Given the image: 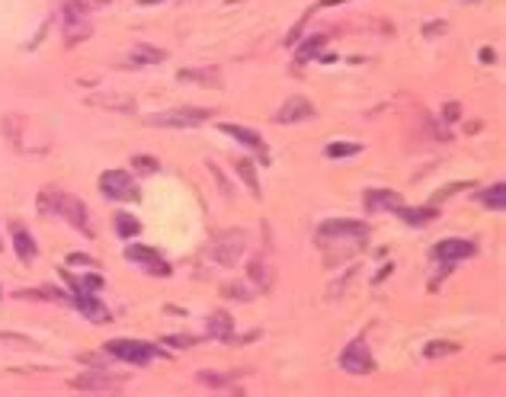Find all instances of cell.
Segmentation results:
<instances>
[{"instance_id":"83f0119b","label":"cell","mask_w":506,"mask_h":397,"mask_svg":"<svg viewBox=\"0 0 506 397\" xmlns=\"http://www.w3.org/2000/svg\"><path fill=\"white\" fill-rule=\"evenodd\" d=\"M234 371H199V381L202 385H209V388H227V385H234Z\"/></svg>"},{"instance_id":"e0dca14e","label":"cell","mask_w":506,"mask_h":397,"mask_svg":"<svg viewBox=\"0 0 506 397\" xmlns=\"http://www.w3.org/2000/svg\"><path fill=\"white\" fill-rule=\"evenodd\" d=\"M205 333L212 340H234V318L227 314V311H212L209 318H205Z\"/></svg>"},{"instance_id":"60d3db41","label":"cell","mask_w":506,"mask_h":397,"mask_svg":"<svg viewBox=\"0 0 506 397\" xmlns=\"http://www.w3.org/2000/svg\"><path fill=\"white\" fill-rule=\"evenodd\" d=\"M80 3H84V7H87V10H90V13H93V10L106 7V3H113V0H80Z\"/></svg>"},{"instance_id":"8992f818","label":"cell","mask_w":506,"mask_h":397,"mask_svg":"<svg viewBox=\"0 0 506 397\" xmlns=\"http://www.w3.org/2000/svg\"><path fill=\"white\" fill-rule=\"evenodd\" d=\"M100 189H103L106 199H115V202H135L138 199V186L125 170H106L100 177Z\"/></svg>"},{"instance_id":"1f68e13d","label":"cell","mask_w":506,"mask_h":397,"mask_svg":"<svg viewBox=\"0 0 506 397\" xmlns=\"http://www.w3.org/2000/svg\"><path fill=\"white\" fill-rule=\"evenodd\" d=\"M0 343H3V346H13V349H35V340H29V336H19V333H0Z\"/></svg>"},{"instance_id":"9a60e30c","label":"cell","mask_w":506,"mask_h":397,"mask_svg":"<svg viewBox=\"0 0 506 397\" xmlns=\"http://www.w3.org/2000/svg\"><path fill=\"white\" fill-rule=\"evenodd\" d=\"M218 128H221L225 135H231L234 142H241L244 148L256 151V154H260L263 160H270V154H266V142H263V138H260L256 132H253V128H244V125H234V122H221Z\"/></svg>"},{"instance_id":"4fadbf2b","label":"cell","mask_w":506,"mask_h":397,"mask_svg":"<svg viewBox=\"0 0 506 397\" xmlns=\"http://www.w3.org/2000/svg\"><path fill=\"white\" fill-rule=\"evenodd\" d=\"M474 253H478L474 240H465V238H449L436 244V260H442V263H458V260H468Z\"/></svg>"},{"instance_id":"7402d4cb","label":"cell","mask_w":506,"mask_h":397,"mask_svg":"<svg viewBox=\"0 0 506 397\" xmlns=\"http://www.w3.org/2000/svg\"><path fill=\"white\" fill-rule=\"evenodd\" d=\"M247 279H250L253 285H260V291H270L272 289V269L266 260H250V266H247Z\"/></svg>"},{"instance_id":"7bdbcfd3","label":"cell","mask_w":506,"mask_h":397,"mask_svg":"<svg viewBox=\"0 0 506 397\" xmlns=\"http://www.w3.org/2000/svg\"><path fill=\"white\" fill-rule=\"evenodd\" d=\"M138 3H144V7H148V3H160V0H138Z\"/></svg>"},{"instance_id":"f546056e","label":"cell","mask_w":506,"mask_h":397,"mask_svg":"<svg viewBox=\"0 0 506 397\" xmlns=\"http://www.w3.org/2000/svg\"><path fill=\"white\" fill-rule=\"evenodd\" d=\"M455 353H458V343H449V340H436V343H429L423 349L427 359H442V356H455Z\"/></svg>"},{"instance_id":"277c9868","label":"cell","mask_w":506,"mask_h":397,"mask_svg":"<svg viewBox=\"0 0 506 397\" xmlns=\"http://www.w3.org/2000/svg\"><path fill=\"white\" fill-rule=\"evenodd\" d=\"M103 349L113 356V359L131 362V365H148L154 356H160L158 346L144 343V340H109V343H103Z\"/></svg>"},{"instance_id":"d6986e66","label":"cell","mask_w":506,"mask_h":397,"mask_svg":"<svg viewBox=\"0 0 506 397\" xmlns=\"http://www.w3.org/2000/svg\"><path fill=\"white\" fill-rule=\"evenodd\" d=\"M176 80H186V84H205V87H221V71L218 68H186V71H176Z\"/></svg>"},{"instance_id":"3957f363","label":"cell","mask_w":506,"mask_h":397,"mask_svg":"<svg viewBox=\"0 0 506 397\" xmlns=\"http://www.w3.org/2000/svg\"><path fill=\"white\" fill-rule=\"evenodd\" d=\"M209 119H212V109L180 106V109H167V113L148 115L144 122H148V125H158V128H196V125H205Z\"/></svg>"},{"instance_id":"ac0fdd59","label":"cell","mask_w":506,"mask_h":397,"mask_svg":"<svg viewBox=\"0 0 506 397\" xmlns=\"http://www.w3.org/2000/svg\"><path fill=\"white\" fill-rule=\"evenodd\" d=\"M366 209L368 212H397L401 209V195L391 193V189H368L366 193Z\"/></svg>"},{"instance_id":"6da1fadb","label":"cell","mask_w":506,"mask_h":397,"mask_svg":"<svg viewBox=\"0 0 506 397\" xmlns=\"http://www.w3.org/2000/svg\"><path fill=\"white\" fill-rule=\"evenodd\" d=\"M39 212L45 218H64L74 231H80L84 238H93V221H90V209L80 199L68 195L64 189L58 186H42V193H39Z\"/></svg>"},{"instance_id":"cb8c5ba5","label":"cell","mask_w":506,"mask_h":397,"mask_svg":"<svg viewBox=\"0 0 506 397\" xmlns=\"http://www.w3.org/2000/svg\"><path fill=\"white\" fill-rule=\"evenodd\" d=\"M478 199L487 205V209H494V212H503L506 209V186L503 183L487 186V189H480L478 193Z\"/></svg>"},{"instance_id":"5b68a950","label":"cell","mask_w":506,"mask_h":397,"mask_svg":"<svg viewBox=\"0 0 506 397\" xmlns=\"http://www.w3.org/2000/svg\"><path fill=\"white\" fill-rule=\"evenodd\" d=\"M244 250H247L244 231H225V234H218L215 244H212V260L218 266H225V269H231V266L244 256Z\"/></svg>"},{"instance_id":"ba28073f","label":"cell","mask_w":506,"mask_h":397,"mask_svg":"<svg viewBox=\"0 0 506 397\" xmlns=\"http://www.w3.org/2000/svg\"><path fill=\"white\" fill-rule=\"evenodd\" d=\"M317 109L311 99L305 97H288L285 103H282L279 109H276V115H272V122L276 125H295V122H308V119H315Z\"/></svg>"},{"instance_id":"d590c367","label":"cell","mask_w":506,"mask_h":397,"mask_svg":"<svg viewBox=\"0 0 506 397\" xmlns=\"http://www.w3.org/2000/svg\"><path fill=\"white\" fill-rule=\"evenodd\" d=\"M205 167H209V173H212V177H215V183H218V189H221V193H225V195H231V193H234V189L227 186V177H225V173H221V167H218V164H215V160H209Z\"/></svg>"},{"instance_id":"52a82bcc","label":"cell","mask_w":506,"mask_h":397,"mask_svg":"<svg viewBox=\"0 0 506 397\" xmlns=\"http://www.w3.org/2000/svg\"><path fill=\"white\" fill-rule=\"evenodd\" d=\"M340 369L349 371V375H372V371H375V359H372L368 343L362 336H356V340L340 353Z\"/></svg>"},{"instance_id":"ee69618b","label":"cell","mask_w":506,"mask_h":397,"mask_svg":"<svg viewBox=\"0 0 506 397\" xmlns=\"http://www.w3.org/2000/svg\"><path fill=\"white\" fill-rule=\"evenodd\" d=\"M0 250H3V244H0Z\"/></svg>"},{"instance_id":"d4e9b609","label":"cell","mask_w":506,"mask_h":397,"mask_svg":"<svg viewBox=\"0 0 506 397\" xmlns=\"http://www.w3.org/2000/svg\"><path fill=\"white\" fill-rule=\"evenodd\" d=\"M324 45H327V36H308V42L295 52V64L301 68V64H308L311 58H321V48H324Z\"/></svg>"},{"instance_id":"8fae6325","label":"cell","mask_w":506,"mask_h":397,"mask_svg":"<svg viewBox=\"0 0 506 397\" xmlns=\"http://www.w3.org/2000/svg\"><path fill=\"white\" fill-rule=\"evenodd\" d=\"M71 388H80V391H115V388H122V378L109 375L106 369H96V371H87V375L71 378Z\"/></svg>"},{"instance_id":"74e56055","label":"cell","mask_w":506,"mask_h":397,"mask_svg":"<svg viewBox=\"0 0 506 397\" xmlns=\"http://www.w3.org/2000/svg\"><path fill=\"white\" fill-rule=\"evenodd\" d=\"M445 29H449V23H445V19H436V23H427V26H423V36L427 39L445 36Z\"/></svg>"},{"instance_id":"f1b7e54d","label":"cell","mask_w":506,"mask_h":397,"mask_svg":"<svg viewBox=\"0 0 506 397\" xmlns=\"http://www.w3.org/2000/svg\"><path fill=\"white\" fill-rule=\"evenodd\" d=\"M115 231H119V238L129 240V238H135V234L141 231V221H135L131 215L119 212V215H115Z\"/></svg>"},{"instance_id":"603a6c76","label":"cell","mask_w":506,"mask_h":397,"mask_svg":"<svg viewBox=\"0 0 506 397\" xmlns=\"http://www.w3.org/2000/svg\"><path fill=\"white\" fill-rule=\"evenodd\" d=\"M397 218L404 221V224H413V228H420V224H429V221L436 218V209L433 205H423V209H397Z\"/></svg>"},{"instance_id":"d6a6232c","label":"cell","mask_w":506,"mask_h":397,"mask_svg":"<svg viewBox=\"0 0 506 397\" xmlns=\"http://www.w3.org/2000/svg\"><path fill=\"white\" fill-rule=\"evenodd\" d=\"M221 295H225V298H234V301H250L253 298L250 291H247V285H241V282L221 285Z\"/></svg>"},{"instance_id":"b9f144b4","label":"cell","mask_w":506,"mask_h":397,"mask_svg":"<svg viewBox=\"0 0 506 397\" xmlns=\"http://www.w3.org/2000/svg\"><path fill=\"white\" fill-rule=\"evenodd\" d=\"M340 3H349V0H321L317 7H340Z\"/></svg>"},{"instance_id":"484cf974","label":"cell","mask_w":506,"mask_h":397,"mask_svg":"<svg viewBox=\"0 0 506 397\" xmlns=\"http://www.w3.org/2000/svg\"><path fill=\"white\" fill-rule=\"evenodd\" d=\"M234 173L241 180H244L247 183V189H250V195H256V199H260V180H256V170H253V164L247 157H241V160H234Z\"/></svg>"},{"instance_id":"ffe728a7","label":"cell","mask_w":506,"mask_h":397,"mask_svg":"<svg viewBox=\"0 0 506 397\" xmlns=\"http://www.w3.org/2000/svg\"><path fill=\"white\" fill-rule=\"evenodd\" d=\"M158 61H167V52L164 48H154V45H144V42H138L129 55L131 68H148V64H158Z\"/></svg>"},{"instance_id":"e575fe53","label":"cell","mask_w":506,"mask_h":397,"mask_svg":"<svg viewBox=\"0 0 506 397\" xmlns=\"http://www.w3.org/2000/svg\"><path fill=\"white\" fill-rule=\"evenodd\" d=\"M131 167H138L141 173H154V170H158L160 164H158V157H148V154H135V157H131Z\"/></svg>"},{"instance_id":"30bf717a","label":"cell","mask_w":506,"mask_h":397,"mask_svg":"<svg viewBox=\"0 0 506 397\" xmlns=\"http://www.w3.org/2000/svg\"><path fill=\"white\" fill-rule=\"evenodd\" d=\"M71 304H74L90 324H109V308L96 298L93 291H71Z\"/></svg>"},{"instance_id":"4316f807","label":"cell","mask_w":506,"mask_h":397,"mask_svg":"<svg viewBox=\"0 0 506 397\" xmlns=\"http://www.w3.org/2000/svg\"><path fill=\"white\" fill-rule=\"evenodd\" d=\"M359 151H362V144L359 142H333V144L324 148V154H327L330 160H343V157H356Z\"/></svg>"},{"instance_id":"f35d334b","label":"cell","mask_w":506,"mask_h":397,"mask_svg":"<svg viewBox=\"0 0 506 397\" xmlns=\"http://www.w3.org/2000/svg\"><path fill=\"white\" fill-rule=\"evenodd\" d=\"M442 119L445 122H458V119H462V106H458V103H445Z\"/></svg>"},{"instance_id":"44dd1931","label":"cell","mask_w":506,"mask_h":397,"mask_svg":"<svg viewBox=\"0 0 506 397\" xmlns=\"http://www.w3.org/2000/svg\"><path fill=\"white\" fill-rule=\"evenodd\" d=\"M62 26L68 45H77L90 36V17H62Z\"/></svg>"},{"instance_id":"9c48e42d","label":"cell","mask_w":506,"mask_h":397,"mask_svg":"<svg viewBox=\"0 0 506 397\" xmlns=\"http://www.w3.org/2000/svg\"><path fill=\"white\" fill-rule=\"evenodd\" d=\"M125 260H131V263H141L151 275H164V279H167V275L174 273L164 256H160L158 250L144 247V244H129V247H125Z\"/></svg>"},{"instance_id":"836d02e7","label":"cell","mask_w":506,"mask_h":397,"mask_svg":"<svg viewBox=\"0 0 506 397\" xmlns=\"http://www.w3.org/2000/svg\"><path fill=\"white\" fill-rule=\"evenodd\" d=\"M164 346H174V349H189V346H196V336H189V333H170V336H164Z\"/></svg>"},{"instance_id":"5bb4252c","label":"cell","mask_w":506,"mask_h":397,"mask_svg":"<svg viewBox=\"0 0 506 397\" xmlns=\"http://www.w3.org/2000/svg\"><path fill=\"white\" fill-rule=\"evenodd\" d=\"M10 238H13V250H17L19 263H35V256H39V247H35V238L29 234L19 221H10Z\"/></svg>"},{"instance_id":"7a4b0ae2","label":"cell","mask_w":506,"mask_h":397,"mask_svg":"<svg viewBox=\"0 0 506 397\" xmlns=\"http://www.w3.org/2000/svg\"><path fill=\"white\" fill-rule=\"evenodd\" d=\"M368 240V224L366 221H349V218H330L324 221L321 228H317V244L324 250L333 247V244H346V247L356 250L359 244H366Z\"/></svg>"},{"instance_id":"2e32d148","label":"cell","mask_w":506,"mask_h":397,"mask_svg":"<svg viewBox=\"0 0 506 397\" xmlns=\"http://www.w3.org/2000/svg\"><path fill=\"white\" fill-rule=\"evenodd\" d=\"M87 106H96V109H109V113H135V99L131 97H119V93H103V90H96L84 99Z\"/></svg>"},{"instance_id":"ab89813d","label":"cell","mask_w":506,"mask_h":397,"mask_svg":"<svg viewBox=\"0 0 506 397\" xmlns=\"http://www.w3.org/2000/svg\"><path fill=\"white\" fill-rule=\"evenodd\" d=\"M478 58H480V64H494V61H497V52H494V48H487V45H484V48H480V52H478Z\"/></svg>"},{"instance_id":"4dcf8cb0","label":"cell","mask_w":506,"mask_h":397,"mask_svg":"<svg viewBox=\"0 0 506 397\" xmlns=\"http://www.w3.org/2000/svg\"><path fill=\"white\" fill-rule=\"evenodd\" d=\"M308 19H311V10H308L305 17L298 19L295 26L288 29V32H285V39H282V45H288V48H295V45H298V39H301V32H305V26H308Z\"/></svg>"},{"instance_id":"8d00e7d4","label":"cell","mask_w":506,"mask_h":397,"mask_svg":"<svg viewBox=\"0 0 506 397\" xmlns=\"http://www.w3.org/2000/svg\"><path fill=\"white\" fill-rule=\"evenodd\" d=\"M68 266H87V269H100V260L90 253H68Z\"/></svg>"},{"instance_id":"7c38bea8","label":"cell","mask_w":506,"mask_h":397,"mask_svg":"<svg viewBox=\"0 0 506 397\" xmlns=\"http://www.w3.org/2000/svg\"><path fill=\"white\" fill-rule=\"evenodd\" d=\"M0 132H3V138L10 142V148L13 151H19V154H26L29 151V144H26V115H19V113L3 115Z\"/></svg>"}]
</instances>
